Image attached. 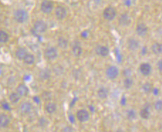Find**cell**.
I'll list each match as a JSON object with an SVG mask.
<instances>
[{
  "instance_id": "1",
  "label": "cell",
  "mask_w": 162,
  "mask_h": 132,
  "mask_svg": "<svg viewBox=\"0 0 162 132\" xmlns=\"http://www.w3.org/2000/svg\"><path fill=\"white\" fill-rule=\"evenodd\" d=\"M14 20L19 23H24L28 20L29 14L24 9H17L14 13Z\"/></svg>"
},
{
  "instance_id": "2",
  "label": "cell",
  "mask_w": 162,
  "mask_h": 132,
  "mask_svg": "<svg viewBox=\"0 0 162 132\" xmlns=\"http://www.w3.org/2000/svg\"><path fill=\"white\" fill-rule=\"evenodd\" d=\"M119 69L116 66H110V67L107 68L106 72H105L107 78L111 80H115L118 77V76H119Z\"/></svg>"
},
{
  "instance_id": "3",
  "label": "cell",
  "mask_w": 162,
  "mask_h": 132,
  "mask_svg": "<svg viewBox=\"0 0 162 132\" xmlns=\"http://www.w3.org/2000/svg\"><path fill=\"white\" fill-rule=\"evenodd\" d=\"M117 16V12L115 8L112 6H108L103 11V17L105 20L108 21H112L115 19Z\"/></svg>"
},
{
  "instance_id": "4",
  "label": "cell",
  "mask_w": 162,
  "mask_h": 132,
  "mask_svg": "<svg viewBox=\"0 0 162 132\" xmlns=\"http://www.w3.org/2000/svg\"><path fill=\"white\" fill-rule=\"evenodd\" d=\"M53 9V4L51 1L50 0H43L40 4V11L43 13V14H48Z\"/></svg>"
},
{
  "instance_id": "5",
  "label": "cell",
  "mask_w": 162,
  "mask_h": 132,
  "mask_svg": "<svg viewBox=\"0 0 162 132\" xmlns=\"http://www.w3.org/2000/svg\"><path fill=\"white\" fill-rule=\"evenodd\" d=\"M90 113H89L88 111H87L86 109H80L76 113V117H77L78 120L80 122H82V123L87 122V121L90 120Z\"/></svg>"
},
{
  "instance_id": "6",
  "label": "cell",
  "mask_w": 162,
  "mask_h": 132,
  "mask_svg": "<svg viewBox=\"0 0 162 132\" xmlns=\"http://www.w3.org/2000/svg\"><path fill=\"white\" fill-rule=\"evenodd\" d=\"M34 29L36 33H43L47 30V24L43 21H36L34 24Z\"/></svg>"
},
{
  "instance_id": "7",
  "label": "cell",
  "mask_w": 162,
  "mask_h": 132,
  "mask_svg": "<svg viewBox=\"0 0 162 132\" xmlns=\"http://www.w3.org/2000/svg\"><path fill=\"white\" fill-rule=\"evenodd\" d=\"M95 53L98 54V56L102 57H106L109 55L110 54V50L109 48L107 46L105 45H98L96 46L95 49Z\"/></svg>"
},
{
  "instance_id": "8",
  "label": "cell",
  "mask_w": 162,
  "mask_h": 132,
  "mask_svg": "<svg viewBox=\"0 0 162 132\" xmlns=\"http://www.w3.org/2000/svg\"><path fill=\"white\" fill-rule=\"evenodd\" d=\"M45 57L48 60H53L58 57V51L53 47H48L44 52Z\"/></svg>"
},
{
  "instance_id": "9",
  "label": "cell",
  "mask_w": 162,
  "mask_h": 132,
  "mask_svg": "<svg viewBox=\"0 0 162 132\" xmlns=\"http://www.w3.org/2000/svg\"><path fill=\"white\" fill-rule=\"evenodd\" d=\"M152 66H151L150 64L147 63V62L141 64L140 66H139V72H140V73L142 75L145 76H149L151 73H152Z\"/></svg>"
},
{
  "instance_id": "10",
  "label": "cell",
  "mask_w": 162,
  "mask_h": 132,
  "mask_svg": "<svg viewBox=\"0 0 162 132\" xmlns=\"http://www.w3.org/2000/svg\"><path fill=\"white\" fill-rule=\"evenodd\" d=\"M148 27L147 25L144 23H140L137 24V27H136V33L137 35L140 37H145L148 33Z\"/></svg>"
},
{
  "instance_id": "11",
  "label": "cell",
  "mask_w": 162,
  "mask_h": 132,
  "mask_svg": "<svg viewBox=\"0 0 162 132\" xmlns=\"http://www.w3.org/2000/svg\"><path fill=\"white\" fill-rule=\"evenodd\" d=\"M55 15L58 20H64L67 16V10L62 6H58L55 9Z\"/></svg>"
},
{
  "instance_id": "12",
  "label": "cell",
  "mask_w": 162,
  "mask_h": 132,
  "mask_svg": "<svg viewBox=\"0 0 162 132\" xmlns=\"http://www.w3.org/2000/svg\"><path fill=\"white\" fill-rule=\"evenodd\" d=\"M140 47V43L135 38H129L127 40V48L130 51L135 52L139 49Z\"/></svg>"
},
{
  "instance_id": "13",
  "label": "cell",
  "mask_w": 162,
  "mask_h": 132,
  "mask_svg": "<svg viewBox=\"0 0 162 132\" xmlns=\"http://www.w3.org/2000/svg\"><path fill=\"white\" fill-rule=\"evenodd\" d=\"M119 23L121 26L127 27L128 25H130L131 23V19L129 17V14H122L119 19Z\"/></svg>"
},
{
  "instance_id": "14",
  "label": "cell",
  "mask_w": 162,
  "mask_h": 132,
  "mask_svg": "<svg viewBox=\"0 0 162 132\" xmlns=\"http://www.w3.org/2000/svg\"><path fill=\"white\" fill-rule=\"evenodd\" d=\"M21 97H25L27 95L29 94V88H27V86L26 85L19 84L17 88V91H16Z\"/></svg>"
},
{
  "instance_id": "15",
  "label": "cell",
  "mask_w": 162,
  "mask_h": 132,
  "mask_svg": "<svg viewBox=\"0 0 162 132\" xmlns=\"http://www.w3.org/2000/svg\"><path fill=\"white\" fill-rule=\"evenodd\" d=\"M97 94H98L99 98H100L102 100H105L109 96V90L107 88H105V87H101V88H100L98 90Z\"/></svg>"
},
{
  "instance_id": "16",
  "label": "cell",
  "mask_w": 162,
  "mask_h": 132,
  "mask_svg": "<svg viewBox=\"0 0 162 132\" xmlns=\"http://www.w3.org/2000/svg\"><path fill=\"white\" fill-rule=\"evenodd\" d=\"M20 109H21V112H22L23 114H24V115L29 114L32 109L31 104V102H27V101L22 102V104H21Z\"/></svg>"
},
{
  "instance_id": "17",
  "label": "cell",
  "mask_w": 162,
  "mask_h": 132,
  "mask_svg": "<svg viewBox=\"0 0 162 132\" xmlns=\"http://www.w3.org/2000/svg\"><path fill=\"white\" fill-rule=\"evenodd\" d=\"M9 122H10V120L6 114H0V127L1 128H6L9 124Z\"/></svg>"
},
{
  "instance_id": "18",
  "label": "cell",
  "mask_w": 162,
  "mask_h": 132,
  "mask_svg": "<svg viewBox=\"0 0 162 132\" xmlns=\"http://www.w3.org/2000/svg\"><path fill=\"white\" fill-rule=\"evenodd\" d=\"M152 52L156 55H159L162 54V44L159 43H154L151 47Z\"/></svg>"
},
{
  "instance_id": "19",
  "label": "cell",
  "mask_w": 162,
  "mask_h": 132,
  "mask_svg": "<svg viewBox=\"0 0 162 132\" xmlns=\"http://www.w3.org/2000/svg\"><path fill=\"white\" fill-rule=\"evenodd\" d=\"M28 54L27 50L24 47H19L16 51V57H17L19 60H23L25 56Z\"/></svg>"
},
{
  "instance_id": "20",
  "label": "cell",
  "mask_w": 162,
  "mask_h": 132,
  "mask_svg": "<svg viewBox=\"0 0 162 132\" xmlns=\"http://www.w3.org/2000/svg\"><path fill=\"white\" fill-rule=\"evenodd\" d=\"M45 109H46L47 113L53 114L57 109V105L54 102H48L45 106Z\"/></svg>"
},
{
  "instance_id": "21",
  "label": "cell",
  "mask_w": 162,
  "mask_h": 132,
  "mask_svg": "<svg viewBox=\"0 0 162 132\" xmlns=\"http://www.w3.org/2000/svg\"><path fill=\"white\" fill-rule=\"evenodd\" d=\"M123 85H124V87L126 89H130L133 86L134 80L132 78H130V76L126 77L124 79V81H123Z\"/></svg>"
},
{
  "instance_id": "22",
  "label": "cell",
  "mask_w": 162,
  "mask_h": 132,
  "mask_svg": "<svg viewBox=\"0 0 162 132\" xmlns=\"http://www.w3.org/2000/svg\"><path fill=\"white\" fill-rule=\"evenodd\" d=\"M58 45L61 49H66L68 45V40L64 38V37H60L58 39Z\"/></svg>"
},
{
  "instance_id": "23",
  "label": "cell",
  "mask_w": 162,
  "mask_h": 132,
  "mask_svg": "<svg viewBox=\"0 0 162 132\" xmlns=\"http://www.w3.org/2000/svg\"><path fill=\"white\" fill-rule=\"evenodd\" d=\"M72 51L73 55L77 57H80L81 54H82V49L81 47V46L79 45H75L73 47Z\"/></svg>"
},
{
  "instance_id": "24",
  "label": "cell",
  "mask_w": 162,
  "mask_h": 132,
  "mask_svg": "<svg viewBox=\"0 0 162 132\" xmlns=\"http://www.w3.org/2000/svg\"><path fill=\"white\" fill-rule=\"evenodd\" d=\"M24 63L28 64V65H31V64H33L35 62V57L33 54H27L25 56V57L24 58Z\"/></svg>"
},
{
  "instance_id": "25",
  "label": "cell",
  "mask_w": 162,
  "mask_h": 132,
  "mask_svg": "<svg viewBox=\"0 0 162 132\" xmlns=\"http://www.w3.org/2000/svg\"><path fill=\"white\" fill-rule=\"evenodd\" d=\"M50 76H51V72H50V71L48 69H45L40 72L39 77L41 79L47 80L50 78Z\"/></svg>"
},
{
  "instance_id": "26",
  "label": "cell",
  "mask_w": 162,
  "mask_h": 132,
  "mask_svg": "<svg viewBox=\"0 0 162 132\" xmlns=\"http://www.w3.org/2000/svg\"><path fill=\"white\" fill-rule=\"evenodd\" d=\"M139 115H140V117L143 120H148L149 119L150 117V112L149 110V109L147 108H143L140 110L139 112Z\"/></svg>"
},
{
  "instance_id": "27",
  "label": "cell",
  "mask_w": 162,
  "mask_h": 132,
  "mask_svg": "<svg viewBox=\"0 0 162 132\" xmlns=\"http://www.w3.org/2000/svg\"><path fill=\"white\" fill-rule=\"evenodd\" d=\"M21 96L17 92H14L11 93L9 96V99L10 100V102H12V103H17L19 100H20Z\"/></svg>"
},
{
  "instance_id": "28",
  "label": "cell",
  "mask_w": 162,
  "mask_h": 132,
  "mask_svg": "<svg viewBox=\"0 0 162 132\" xmlns=\"http://www.w3.org/2000/svg\"><path fill=\"white\" fill-rule=\"evenodd\" d=\"M153 86H152V83H149V82L144 83L143 86H142V90L146 93H150L153 92Z\"/></svg>"
},
{
  "instance_id": "29",
  "label": "cell",
  "mask_w": 162,
  "mask_h": 132,
  "mask_svg": "<svg viewBox=\"0 0 162 132\" xmlns=\"http://www.w3.org/2000/svg\"><path fill=\"white\" fill-rule=\"evenodd\" d=\"M9 39V36L7 33L4 30H0V43H5Z\"/></svg>"
},
{
  "instance_id": "30",
  "label": "cell",
  "mask_w": 162,
  "mask_h": 132,
  "mask_svg": "<svg viewBox=\"0 0 162 132\" xmlns=\"http://www.w3.org/2000/svg\"><path fill=\"white\" fill-rule=\"evenodd\" d=\"M127 119L129 120H134L137 118V113H136L134 109H129L127 112Z\"/></svg>"
},
{
  "instance_id": "31",
  "label": "cell",
  "mask_w": 162,
  "mask_h": 132,
  "mask_svg": "<svg viewBox=\"0 0 162 132\" xmlns=\"http://www.w3.org/2000/svg\"><path fill=\"white\" fill-rule=\"evenodd\" d=\"M154 109L156 111V112H162V100H156V102H154Z\"/></svg>"
},
{
  "instance_id": "32",
  "label": "cell",
  "mask_w": 162,
  "mask_h": 132,
  "mask_svg": "<svg viewBox=\"0 0 162 132\" xmlns=\"http://www.w3.org/2000/svg\"><path fill=\"white\" fill-rule=\"evenodd\" d=\"M52 98V96H51V93L50 92H48V91H46V92H43L42 93V98L45 101H48L51 99Z\"/></svg>"
},
{
  "instance_id": "33",
  "label": "cell",
  "mask_w": 162,
  "mask_h": 132,
  "mask_svg": "<svg viewBox=\"0 0 162 132\" xmlns=\"http://www.w3.org/2000/svg\"><path fill=\"white\" fill-rule=\"evenodd\" d=\"M48 120H47L46 119L43 118V117H42V118H40V120H38V125L41 127H46L47 125H48Z\"/></svg>"
},
{
  "instance_id": "34",
  "label": "cell",
  "mask_w": 162,
  "mask_h": 132,
  "mask_svg": "<svg viewBox=\"0 0 162 132\" xmlns=\"http://www.w3.org/2000/svg\"><path fill=\"white\" fill-rule=\"evenodd\" d=\"M157 67H158V70L159 71V72L162 74V59H159L157 62Z\"/></svg>"
},
{
  "instance_id": "35",
  "label": "cell",
  "mask_w": 162,
  "mask_h": 132,
  "mask_svg": "<svg viewBox=\"0 0 162 132\" xmlns=\"http://www.w3.org/2000/svg\"><path fill=\"white\" fill-rule=\"evenodd\" d=\"M62 131H66V132H68V131L71 132V131H74V129L72 128V127H71V126H66V127H65V128L62 130Z\"/></svg>"
}]
</instances>
